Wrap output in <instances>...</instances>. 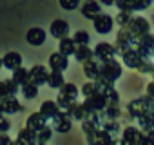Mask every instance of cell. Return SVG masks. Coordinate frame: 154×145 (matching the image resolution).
Returning <instances> with one entry per match:
<instances>
[{
    "label": "cell",
    "mask_w": 154,
    "mask_h": 145,
    "mask_svg": "<svg viewBox=\"0 0 154 145\" xmlns=\"http://www.w3.org/2000/svg\"><path fill=\"white\" fill-rule=\"evenodd\" d=\"M122 114H123V109H122L120 103H109V105L100 113V116H103L105 120H118Z\"/></svg>",
    "instance_id": "24"
},
{
    "label": "cell",
    "mask_w": 154,
    "mask_h": 145,
    "mask_svg": "<svg viewBox=\"0 0 154 145\" xmlns=\"http://www.w3.org/2000/svg\"><path fill=\"white\" fill-rule=\"evenodd\" d=\"M107 145H123V141H122V136H120V138H118V136L111 138V141H109Z\"/></svg>",
    "instance_id": "46"
},
{
    "label": "cell",
    "mask_w": 154,
    "mask_h": 145,
    "mask_svg": "<svg viewBox=\"0 0 154 145\" xmlns=\"http://www.w3.org/2000/svg\"><path fill=\"white\" fill-rule=\"evenodd\" d=\"M47 120H53L62 109H60V105L56 103V100H45V102H42V105H40V109H38Z\"/></svg>",
    "instance_id": "21"
},
{
    "label": "cell",
    "mask_w": 154,
    "mask_h": 145,
    "mask_svg": "<svg viewBox=\"0 0 154 145\" xmlns=\"http://www.w3.org/2000/svg\"><path fill=\"white\" fill-rule=\"evenodd\" d=\"M143 60H145V58L136 51V47H129L127 51L122 53V62H123L125 67H129V69H138Z\"/></svg>",
    "instance_id": "9"
},
{
    "label": "cell",
    "mask_w": 154,
    "mask_h": 145,
    "mask_svg": "<svg viewBox=\"0 0 154 145\" xmlns=\"http://www.w3.org/2000/svg\"><path fill=\"white\" fill-rule=\"evenodd\" d=\"M150 100H154V82H150L149 85H147V93H145Z\"/></svg>",
    "instance_id": "45"
},
{
    "label": "cell",
    "mask_w": 154,
    "mask_h": 145,
    "mask_svg": "<svg viewBox=\"0 0 154 145\" xmlns=\"http://www.w3.org/2000/svg\"><path fill=\"white\" fill-rule=\"evenodd\" d=\"M132 4H134V11H145L152 4V0H132Z\"/></svg>",
    "instance_id": "41"
},
{
    "label": "cell",
    "mask_w": 154,
    "mask_h": 145,
    "mask_svg": "<svg viewBox=\"0 0 154 145\" xmlns=\"http://www.w3.org/2000/svg\"><path fill=\"white\" fill-rule=\"evenodd\" d=\"M136 120H138V125H140V129H141V131L154 129V111H152V109H149V111L141 113Z\"/></svg>",
    "instance_id": "23"
},
{
    "label": "cell",
    "mask_w": 154,
    "mask_h": 145,
    "mask_svg": "<svg viewBox=\"0 0 154 145\" xmlns=\"http://www.w3.org/2000/svg\"><path fill=\"white\" fill-rule=\"evenodd\" d=\"M38 87H40V85H36L33 80H29V82H26L24 85H20V93L24 94L26 100H35V98L38 96Z\"/></svg>",
    "instance_id": "29"
},
{
    "label": "cell",
    "mask_w": 154,
    "mask_h": 145,
    "mask_svg": "<svg viewBox=\"0 0 154 145\" xmlns=\"http://www.w3.org/2000/svg\"><path fill=\"white\" fill-rule=\"evenodd\" d=\"M131 18H132V11H123V9H120V13L116 15L114 22H116L120 27H123V26H129Z\"/></svg>",
    "instance_id": "35"
},
{
    "label": "cell",
    "mask_w": 154,
    "mask_h": 145,
    "mask_svg": "<svg viewBox=\"0 0 154 145\" xmlns=\"http://www.w3.org/2000/svg\"><path fill=\"white\" fill-rule=\"evenodd\" d=\"M93 26H94V29H96L98 35H109L111 29L114 27V18L111 15H107V13H100L93 20Z\"/></svg>",
    "instance_id": "8"
},
{
    "label": "cell",
    "mask_w": 154,
    "mask_h": 145,
    "mask_svg": "<svg viewBox=\"0 0 154 145\" xmlns=\"http://www.w3.org/2000/svg\"><path fill=\"white\" fill-rule=\"evenodd\" d=\"M98 2H100L102 6H114L116 0H98Z\"/></svg>",
    "instance_id": "47"
},
{
    "label": "cell",
    "mask_w": 154,
    "mask_h": 145,
    "mask_svg": "<svg viewBox=\"0 0 154 145\" xmlns=\"http://www.w3.org/2000/svg\"><path fill=\"white\" fill-rule=\"evenodd\" d=\"M85 102L91 105V109L93 111H96V113H102L105 107H107V100H105V96H103V93L102 91H96L93 96H89V98H85Z\"/></svg>",
    "instance_id": "20"
},
{
    "label": "cell",
    "mask_w": 154,
    "mask_h": 145,
    "mask_svg": "<svg viewBox=\"0 0 154 145\" xmlns=\"http://www.w3.org/2000/svg\"><path fill=\"white\" fill-rule=\"evenodd\" d=\"M102 129H103L105 132H109L112 138L122 132V127H120V122H118V120H105V123L102 125Z\"/></svg>",
    "instance_id": "32"
},
{
    "label": "cell",
    "mask_w": 154,
    "mask_h": 145,
    "mask_svg": "<svg viewBox=\"0 0 154 145\" xmlns=\"http://www.w3.org/2000/svg\"><path fill=\"white\" fill-rule=\"evenodd\" d=\"M152 82H154V72H152Z\"/></svg>",
    "instance_id": "51"
},
{
    "label": "cell",
    "mask_w": 154,
    "mask_h": 145,
    "mask_svg": "<svg viewBox=\"0 0 154 145\" xmlns=\"http://www.w3.org/2000/svg\"><path fill=\"white\" fill-rule=\"evenodd\" d=\"M150 105H152V100L147 96V94H143V96H140V98H134V100H131L129 103H127V118H138L141 113H145V111H149L150 109Z\"/></svg>",
    "instance_id": "2"
},
{
    "label": "cell",
    "mask_w": 154,
    "mask_h": 145,
    "mask_svg": "<svg viewBox=\"0 0 154 145\" xmlns=\"http://www.w3.org/2000/svg\"><path fill=\"white\" fill-rule=\"evenodd\" d=\"M45 38H47V33L42 29V27H31L27 33H26V40L29 45L33 47H40L45 44Z\"/></svg>",
    "instance_id": "10"
},
{
    "label": "cell",
    "mask_w": 154,
    "mask_h": 145,
    "mask_svg": "<svg viewBox=\"0 0 154 145\" xmlns=\"http://www.w3.org/2000/svg\"><path fill=\"white\" fill-rule=\"evenodd\" d=\"M49 33L56 40H60L63 36H69V24H67V20H62V18L53 20L51 26H49Z\"/></svg>",
    "instance_id": "12"
},
{
    "label": "cell",
    "mask_w": 154,
    "mask_h": 145,
    "mask_svg": "<svg viewBox=\"0 0 154 145\" xmlns=\"http://www.w3.org/2000/svg\"><path fill=\"white\" fill-rule=\"evenodd\" d=\"M53 131H54V129L45 123L44 127H40V129L36 131V141H38V143H49V140L53 138Z\"/></svg>",
    "instance_id": "31"
},
{
    "label": "cell",
    "mask_w": 154,
    "mask_h": 145,
    "mask_svg": "<svg viewBox=\"0 0 154 145\" xmlns=\"http://www.w3.org/2000/svg\"><path fill=\"white\" fill-rule=\"evenodd\" d=\"M138 145H154V129L141 131L140 140H138Z\"/></svg>",
    "instance_id": "36"
},
{
    "label": "cell",
    "mask_w": 154,
    "mask_h": 145,
    "mask_svg": "<svg viewBox=\"0 0 154 145\" xmlns=\"http://www.w3.org/2000/svg\"><path fill=\"white\" fill-rule=\"evenodd\" d=\"M13 140L9 138V134L8 132H0V145H9Z\"/></svg>",
    "instance_id": "44"
},
{
    "label": "cell",
    "mask_w": 154,
    "mask_h": 145,
    "mask_svg": "<svg viewBox=\"0 0 154 145\" xmlns=\"http://www.w3.org/2000/svg\"><path fill=\"white\" fill-rule=\"evenodd\" d=\"M11 129V122H9V118H6V114L4 116H0V132H8Z\"/></svg>",
    "instance_id": "42"
},
{
    "label": "cell",
    "mask_w": 154,
    "mask_h": 145,
    "mask_svg": "<svg viewBox=\"0 0 154 145\" xmlns=\"http://www.w3.org/2000/svg\"><path fill=\"white\" fill-rule=\"evenodd\" d=\"M49 67H51V71H65L67 67H69V56H65V54H62L60 51H56V53H51L49 54Z\"/></svg>",
    "instance_id": "13"
},
{
    "label": "cell",
    "mask_w": 154,
    "mask_h": 145,
    "mask_svg": "<svg viewBox=\"0 0 154 145\" xmlns=\"http://www.w3.org/2000/svg\"><path fill=\"white\" fill-rule=\"evenodd\" d=\"M140 134H141V129L140 127L129 125V127L122 129V141H123V145H138Z\"/></svg>",
    "instance_id": "16"
},
{
    "label": "cell",
    "mask_w": 154,
    "mask_h": 145,
    "mask_svg": "<svg viewBox=\"0 0 154 145\" xmlns=\"http://www.w3.org/2000/svg\"><path fill=\"white\" fill-rule=\"evenodd\" d=\"M4 67V63H2V58H0V69H2Z\"/></svg>",
    "instance_id": "49"
},
{
    "label": "cell",
    "mask_w": 154,
    "mask_h": 145,
    "mask_svg": "<svg viewBox=\"0 0 154 145\" xmlns=\"http://www.w3.org/2000/svg\"><path fill=\"white\" fill-rule=\"evenodd\" d=\"M71 127H72V120L65 114V111L62 109L54 118H53V129L56 131V132H69L71 131Z\"/></svg>",
    "instance_id": "11"
},
{
    "label": "cell",
    "mask_w": 154,
    "mask_h": 145,
    "mask_svg": "<svg viewBox=\"0 0 154 145\" xmlns=\"http://www.w3.org/2000/svg\"><path fill=\"white\" fill-rule=\"evenodd\" d=\"M127 27L131 29V33L134 35V38H136V40H138V38H141L143 35L150 33V24H149V20H147V18H143V17H132Z\"/></svg>",
    "instance_id": "7"
},
{
    "label": "cell",
    "mask_w": 154,
    "mask_h": 145,
    "mask_svg": "<svg viewBox=\"0 0 154 145\" xmlns=\"http://www.w3.org/2000/svg\"><path fill=\"white\" fill-rule=\"evenodd\" d=\"M93 51H94V58H96L98 62L112 60V58H116V54H118L116 45H112V44H109V42H100V44H96V47H94Z\"/></svg>",
    "instance_id": "6"
},
{
    "label": "cell",
    "mask_w": 154,
    "mask_h": 145,
    "mask_svg": "<svg viewBox=\"0 0 154 145\" xmlns=\"http://www.w3.org/2000/svg\"><path fill=\"white\" fill-rule=\"evenodd\" d=\"M2 63H4L6 69L15 71V69H18V67L22 65V54L17 53V51H9V53H6V56L2 58Z\"/></svg>",
    "instance_id": "19"
},
{
    "label": "cell",
    "mask_w": 154,
    "mask_h": 145,
    "mask_svg": "<svg viewBox=\"0 0 154 145\" xmlns=\"http://www.w3.org/2000/svg\"><path fill=\"white\" fill-rule=\"evenodd\" d=\"M72 56L76 58V62H78V63H84V62H87V60L94 58V51H93L89 45H78Z\"/></svg>",
    "instance_id": "25"
},
{
    "label": "cell",
    "mask_w": 154,
    "mask_h": 145,
    "mask_svg": "<svg viewBox=\"0 0 154 145\" xmlns=\"http://www.w3.org/2000/svg\"><path fill=\"white\" fill-rule=\"evenodd\" d=\"M82 65H84V75H85L87 80H96L100 76V65H102V62H98L96 58H91V60L84 62Z\"/></svg>",
    "instance_id": "18"
},
{
    "label": "cell",
    "mask_w": 154,
    "mask_h": 145,
    "mask_svg": "<svg viewBox=\"0 0 154 145\" xmlns=\"http://www.w3.org/2000/svg\"><path fill=\"white\" fill-rule=\"evenodd\" d=\"M78 94H80V89L76 87L74 84L67 82L63 84L60 89H58V96H56V103L60 105V109H65L69 103H72L74 100H78Z\"/></svg>",
    "instance_id": "1"
},
{
    "label": "cell",
    "mask_w": 154,
    "mask_h": 145,
    "mask_svg": "<svg viewBox=\"0 0 154 145\" xmlns=\"http://www.w3.org/2000/svg\"><path fill=\"white\" fill-rule=\"evenodd\" d=\"M96 91H98V87H96L94 80H89V82H85V84L82 85V96H84V98H89V96H93Z\"/></svg>",
    "instance_id": "37"
},
{
    "label": "cell",
    "mask_w": 154,
    "mask_h": 145,
    "mask_svg": "<svg viewBox=\"0 0 154 145\" xmlns=\"http://www.w3.org/2000/svg\"><path fill=\"white\" fill-rule=\"evenodd\" d=\"M58 2H60V8L65 11H74L80 6V0H58Z\"/></svg>",
    "instance_id": "40"
},
{
    "label": "cell",
    "mask_w": 154,
    "mask_h": 145,
    "mask_svg": "<svg viewBox=\"0 0 154 145\" xmlns=\"http://www.w3.org/2000/svg\"><path fill=\"white\" fill-rule=\"evenodd\" d=\"M136 71L141 72V75H152V72H154V62H150V60H143L141 65H140Z\"/></svg>",
    "instance_id": "39"
},
{
    "label": "cell",
    "mask_w": 154,
    "mask_h": 145,
    "mask_svg": "<svg viewBox=\"0 0 154 145\" xmlns=\"http://www.w3.org/2000/svg\"><path fill=\"white\" fill-rule=\"evenodd\" d=\"M2 102V107H4V113L6 114H15V113H18V111H22V103L11 94V96H6L4 100H0Z\"/></svg>",
    "instance_id": "22"
},
{
    "label": "cell",
    "mask_w": 154,
    "mask_h": 145,
    "mask_svg": "<svg viewBox=\"0 0 154 145\" xmlns=\"http://www.w3.org/2000/svg\"><path fill=\"white\" fill-rule=\"evenodd\" d=\"M13 80L18 84V85H24L26 82H29L31 80V75H29V69H26V67H18V69H15L13 71Z\"/></svg>",
    "instance_id": "30"
},
{
    "label": "cell",
    "mask_w": 154,
    "mask_h": 145,
    "mask_svg": "<svg viewBox=\"0 0 154 145\" xmlns=\"http://www.w3.org/2000/svg\"><path fill=\"white\" fill-rule=\"evenodd\" d=\"M65 84V78H63V72L62 71H49V76H47V87L51 89H60L62 85Z\"/></svg>",
    "instance_id": "26"
},
{
    "label": "cell",
    "mask_w": 154,
    "mask_h": 145,
    "mask_svg": "<svg viewBox=\"0 0 154 145\" xmlns=\"http://www.w3.org/2000/svg\"><path fill=\"white\" fill-rule=\"evenodd\" d=\"M122 72H123V67H122V63L116 58L107 60V62H102V65H100V75H105L107 78H111L114 82L118 78H122Z\"/></svg>",
    "instance_id": "4"
},
{
    "label": "cell",
    "mask_w": 154,
    "mask_h": 145,
    "mask_svg": "<svg viewBox=\"0 0 154 145\" xmlns=\"http://www.w3.org/2000/svg\"><path fill=\"white\" fill-rule=\"evenodd\" d=\"M85 138H87V143H89V145H107L112 136H111L109 132H105L102 127H98V129H94L93 132L85 134Z\"/></svg>",
    "instance_id": "14"
},
{
    "label": "cell",
    "mask_w": 154,
    "mask_h": 145,
    "mask_svg": "<svg viewBox=\"0 0 154 145\" xmlns=\"http://www.w3.org/2000/svg\"><path fill=\"white\" fill-rule=\"evenodd\" d=\"M6 113H4V107H2V102H0V116H4Z\"/></svg>",
    "instance_id": "48"
},
{
    "label": "cell",
    "mask_w": 154,
    "mask_h": 145,
    "mask_svg": "<svg viewBox=\"0 0 154 145\" xmlns=\"http://www.w3.org/2000/svg\"><path fill=\"white\" fill-rule=\"evenodd\" d=\"M38 145H47V143H38Z\"/></svg>",
    "instance_id": "52"
},
{
    "label": "cell",
    "mask_w": 154,
    "mask_h": 145,
    "mask_svg": "<svg viewBox=\"0 0 154 145\" xmlns=\"http://www.w3.org/2000/svg\"><path fill=\"white\" fill-rule=\"evenodd\" d=\"M150 109H152V111H154V100H152V105H150Z\"/></svg>",
    "instance_id": "50"
},
{
    "label": "cell",
    "mask_w": 154,
    "mask_h": 145,
    "mask_svg": "<svg viewBox=\"0 0 154 145\" xmlns=\"http://www.w3.org/2000/svg\"><path fill=\"white\" fill-rule=\"evenodd\" d=\"M134 47H136V51H138L145 60H149V58L154 54V35H152V33L143 35L141 38L136 40Z\"/></svg>",
    "instance_id": "5"
},
{
    "label": "cell",
    "mask_w": 154,
    "mask_h": 145,
    "mask_svg": "<svg viewBox=\"0 0 154 145\" xmlns=\"http://www.w3.org/2000/svg\"><path fill=\"white\" fill-rule=\"evenodd\" d=\"M72 40H74L76 45H89V42H91V35H89L87 31L80 29V31H76V33L72 35Z\"/></svg>",
    "instance_id": "34"
},
{
    "label": "cell",
    "mask_w": 154,
    "mask_h": 145,
    "mask_svg": "<svg viewBox=\"0 0 154 145\" xmlns=\"http://www.w3.org/2000/svg\"><path fill=\"white\" fill-rule=\"evenodd\" d=\"M103 96H105V100H107V105H109V103H120V94H118V91H116L114 87L103 91Z\"/></svg>",
    "instance_id": "38"
},
{
    "label": "cell",
    "mask_w": 154,
    "mask_h": 145,
    "mask_svg": "<svg viewBox=\"0 0 154 145\" xmlns=\"http://www.w3.org/2000/svg\"><path fill=\"white\" fill-rule=\"evenodd\" d=\"M76 47H78V45L74 44V40H72V38H69V36L60 38L58 51H60L62 54H65V56H72V54H74V51H76Z\"/></svg>",
    "instance_id": "27"
},
{
    "label": "cell",
    "mask_w": 154,
    "mask_h": 145,
    "mask_svg": "<svg viewBox=\"0 0 154 145\" xmlns=\"http://www.w3.org/2000/svg\"><path fill=\"white\" fill-rule=\"evenodd\" d=\"M94 84H96V87H98V91H107V89H112L114 87V80H111V78H107L105 75H100L96 80H94Z\"/></svg>",
    "instance_id": "33"
},
{
    "label": "cell",
    "mask_w": 154,
    "mask_h": 145,
    "mask_svg": "<svg viewBox=\"0 0 154 145\" xmlns=\"http://www.w3.org/2000/svg\"><path fill=\"white\" fill-rule=\"evenodd\" d=\"M100 13H102V4L96 2V0H87V2L82 4V15L87 20H94Z\"/></svg>",
    "instance_id": "17"
},
{
    "label": "cell",
    "mask_w": 154,
    "mask_h": 145,
    "mask_svg": "<svg viewBox=\"0 0 154 145\" xmlns=\"http://www.w3.org/2000/svg\"><path fill=\"white\" fill-rule=\"evenodd\" d=\"M29 75H31V80L36 84V85H45L47 84V76H49V71H47V67L45 65H42V63H36V65H33L31 69H29Z\"/></svg>",
    "instance_id": "15"
},
{
    "label": "cell",
    "mask_w": 154,
    "mask_h": 145,
    "mask_svg": "<svg viewBox=\"0 0 154 145\" xmlns=\"http://www.w3.org/2000/svg\"><path fill=\"white\" fill-rule=\"evenodd\" d=\"M47 123V118L40 113V111H36V113H33L29 118H27V123H26V127H29V129H33V131H38L40 127H44Z\"/></svg>",
    "instance_id": "28"
},
{
    "label": "cell",
    "mask_w": 154,
    "mask_h": 145,
    "mask_svg": "<svg viewBox=\"0 0 154 145\" xmlns=\"http://www.w3.org/2000/svg\"><path fill=\"white\" fill-rule=\"evenodd\" d=\"M134 44H136V38H134V35L131 33V29L127 27V26H123L120 31H118V35H116V51H118V54H122L123 51H127L129 47H134Z\"/></svg>",
    "instance_id": "3"
},
{
    "label": "cell",
    "mask_w": 154,
    "mask_h": 145,
    "mask_svg": "<svg viewBox=\"0 0 154 145\" xmlns=\"http://www.w3.org/2000/svg\"><path fill=\"white\" fill-rule=\"evenodd\" d=\"M6 96H11V93H9V89H8L6 80H2V82H0V100H4Z\"/></svg>",
    "instance_id": "43"
}]
</instances>
